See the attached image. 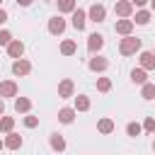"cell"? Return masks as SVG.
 <instances>
[{
    "label": "cell",
    "mask_w": 155,
    "mask_h": 155,
    "mask_svg": "<svg viewBox=\"0 0 155 155\" xmlns=\"http://www.w3.org/2000/svg\"><path fill=\"white\" fill-rule=\"evenodd\" d=\"M24 126H27V128H36V126H39V116H31V114L24 116Z\"/></svg>",
    "instance_id": "cell-28"
},
{
    "label": "cell",
    "mask_w": 155,
    "mask_h": 155,
    "mask_svg": "<svg viewBox=\"0 0 155 155\" xmlns=\"http://www.w3.org/2000/svg\"><path fill=\"white\" fill-rule=\"evenodd\" d=\"M97 90L99 92H109L111 90V80L109 78H97Z\"/></svg>",
    "instance_id": "cell-27"
},
{
    "label": "cell",
    "mask_w": 155,
    "mask_h": 155,
    "mask_svg": "<svg viewBox=\"0 0 155 155\" xmlns=\"http://www.w3.org/2000/svg\"><path fill=\"white\" fill-rule=\"evenodd\" d=\"M140 131H143V126H140L138 121H131V124H126V133H128L131 138H136V136H140Z\"/></svg>",
    "instance_id": "cell-22"
},
{
    "label": "cell",
    "mask_w": 155,
    "mask_h": 155,
    "mask_svg": "<svg viewBox=\"0 0 155 155\" xmlns=\"http://www.w3.org/2000/svg\"><path fill=\"white\" fill-rule=\"evenodd\" d=\"M73 119H75V109L63 107V109L58 111V121H61V124H73Z\"/></svg>",
    "instance_id": "cell-16"
},
{
    "label": "cell",
    "mask_w": 155,
    "mask_h": 155,
    "mask_svg": "<svg viewBox=\"0 0 155 155\" xmlns=\"http://www.w3.org/2000/svg\"><path fill=\"white\" fill-rule=\"evenodd\" d=\"M2 148H5V140H0V150H2Z\"/></svg>",
    "instance_id": "cell-36"
},
{
    "label": "cell",
    "mask_w": 155,
    "mask_h": 155,
    "mask_svg": "<svg viewBox=\"0 0 155 155\" xmlns=\"http://www.w3.org/2000/svg\"><path fill=\"white\" fill-rule=\"evenodd\" d=\"M0 2H2V0H0Z\"/></svg>",
    "instance_id": "cell-39"
},
{
    "label": "cell",
    "mask_w": 155,
    "mask_h": 155,
    "mask_svg": "<svg viewBox=\"0 0 155 155\" xmlns=\"http://www.w3.org/2000/svg\"><path fill=\"white\" fill-rule=\"evenodd\" d=\"M48 143H51V148H53L56 153H63V150H65V138H63L61 133H51Z\"/></svg>",
    "instance_id": "cell-15"
},
{
    "label": "cell",
    "mask_w": 155,
    "mask_h": 155,
    "mask_svg": "<svg viewBox=\"0 0 155 155\" xmlns=\"http://www.w3.org/2000/svg\"><path fill=\"white\" fill-rule=\"evenodd\" d=\"M114 31H116V34H121V36H128V34L133 31V19H128V17H121V19H116V24H114Z\"/></svg>",
    "instance_id": "cell-3"
},
{
    "label": "cell",
    "mask_w": 155,
    "mask_h": 155,
    "mask_svg": "<svg viewBox=\"0 0 155 155\" xmlns=\"http://www.w3.org/2000/svg\"><path fill=\"white\" fill-rule=\"evenodd\" d=\"M17 5H22V7H27V5H31V0H15Z\"/></svg>",
    "instance_id": "cell-32"
},
{
    "label": "cell",
    "mask_w": 155,
    "mask_h": 155,
    "mask_svg": "<svg viewBox=\"0 0 155 155\" xmlns=\"http://www.w3.org/2000/svg\"><path fill=\"white\" fill-rule=\"evenodd\" d=\"M48 31H51L53 36L63 34V31H65V19H63V17H58V15H56V17H51V19H48Z\"/></svg>",
    "instance_id": "cell-4"
},
{
    "label": "cell",
    "mask_w": 155,
    "mask_h": 155,
    "mask_svg": "<svg viewBox=\"0 0 155 155\" xmlns=\"http://www.w3.org/2000/svg\"><path fill=\"white\" fill-rule=\"evenodd\" d=\"M97 131H99V133H111V131H114V121H111V119H107V116H104V119H99Z\"/></svg>",
    "instance_id": "cell-21"
},
{
    "label": "cell",
    "mask_w": 155,
    "mask_h": 155,
    "mask_svg": "<svg viewBox=\"0 0 155 155\" xmlns=\"http://www.w3.org/2000/svg\"><path fill=\"white\" fill-rule=\"evenodd\" d=\"M5 22H7V12L0 7V24H5Z\"/></svg>",
    "instance_id": "cell-31"
},
{
    "label": "cell",
    "mask_w": 155,
    "mask_h": 155,
    "mask_svg": "<svg viewBox=\"0 0 155 155\" xmlns=\"http://www.w3.org/2000/svg\"><path fill=\"white\" fill-rule=\"evenodd\" d=\"M131 2H133V5H138V7H143V5L148 2V0H131Z\"/></svg>",
    "instance_id": "cell-33"
},
{
    "label": "cell",
    "mask_w": 155,
    "mask_h": 155,
    "mask_svg": "<svg viewBox=\"0 0 155 155\" xmlns=\"http://www.w3.org/2000/svg\"><path fill=\"white\" fill-rule=\"evenodd\" d=\"M58 2V12H73L75 10V0H56Z\"/></svg>",
    "instance_id": "cell-25"
},
{
    "label": "cell",
    "mask_w": 155,
    "mask_h": 155,
    "mask_svg": "<svg viewBox=\"0 0 155 155\" xmlns=\"http://www.w3.org/2000/svg\"><path fill=\"white\" fill-rule=\"evenodd\" d=\"M29 109H31V102H29L27 97H17V99H15V111H17V114H19V111L27 114Z\"/></svg>",
    "instance_id": "cell-18"
},
{
    "label": "cell",
    "mask_w": 155,
    "mask_h": 155,
    "mask_svg": "<svg viewBox=\"0 0 155 155\" xmlns=\"http://www.w3.org/2000/svg\"><path fill=\"white\" fill-rule=\"evenodd\" d=\"M114 12H116L119 17H131V12H133V2H131V0H116Z\"/></svg>",
    "instance_id": "cell-5"
},
{
    "label": "cell",
    "mask_w": 155,
    "mask_h": 155,
    "mask_svg": "<svg viewBox=\"0 0 155 155\" xmlns=\"http://www.w3.org/2000/svg\"><path fill=\"white\" fill-rule=\"evenodd\" d=\"M0 97H17V82L15 80H2L0 82Z\"/></svg>",
    "instance_id": "cell-10"
},
{
    "label": "cell",
    "mask_w": 155,
    "mask_h": 155,
    "mask_svg": "<svg viewBox=\"0 0 155 155\" xmlns=\"http://www.w3.org/2000/svg\"><path fill=\"white\" fill-rule=\"evenodd\" d=\"M75 51H78V44H75L73 39H65V41L61 44V53H63V56H73Z\"/></svg>",
    "instance_id": "cell-19"
},
{
    "label": "cell",
    "mask_w": 155,
    "mask_h": 155,
    "mask_svg": "<svg viewBox=\"0 0 155 155\" xmlns=\"http://www.w3.org/2000/svg\"><path fill=\"white\" fill-rule=\"evenodd\" d=\"M73 92H75V85H73L70 78H65V80L58 82V97H73Z\"/></svg>",
    "instance_id": "cell-12"
},
{
    "label": "cell",
    "mask_w": 155,
    "mask_h": 155,
    "mask_svg": "<svg viewBox=\"0 0 155 155\" xmlns=\"http://www.w3.org/2000/svg\"><path fill=\"white\" fill-rule=\"evenodd\" d=\"M10 41H12V34L7 29H0V46H7Z\"/></svg>",
    "instance_id": "cell-29"
},
{
    "label": "cell",
    "mask_w": 155,
    "mask_h": 155,
    "mask_svg": "<svg viewBox=\"0 0 155 155\" xmlns=\"http://www.w3.org/2000/svg\"><path fill=\"white\" fill-rule=\"evenodd\" d=\"M29 70H31V63H29V61L15 58V63H12V73H15V75H29Z\"/></svg>",
    "instance_id": "cell-9"
},
{
    "label": "cell",
    "mask_w": 155,
    "mask_h": 155,
    "mask_svg": "<svg viewBox=\"0 0 155 155\" xmlns=\"http://www.w3.org/2000/svg\"><path fill=\"white\" fill-rule=\"evenodd\" d=\"M102 46H104V36H102V34H97V31H94V34H90V36H87V51H90V53L99 51Z\"/></svg>",
    "instance_id": "cell-7"
},
{
    "label": "cell",
    "mask_w": 155,
    "mask_h": 155,
    "mask_svg": "<svg viewBox=\"0 0 155 155\" xmlns=\"http://www.w3.org/2000/svg\"><path fill=\"white\" fill-rule=\"evenodd\" d=\"M5 114V102H2V97H0V116Z\"/></svg>",
    "instance_id": "cell-34"
},
{
    "label": "cell",
    "mask_w": 155,
    "mask_h": 155,
    "mask_svg": "<svg viewBox=\"0 0 155 155\" xmlns=\"http://www.w3.org/2000/svg\"><path fill=\"white\" fill-rule=\"evenodd\" d=\"M131 80H133L136 85H145V82H148V75H145L143 68H133V70H131Z\"/></svg>",
    "instance_id": "cell-17"
},
{
    "label": "cell",
    "mask_w": 155,
    "mask_h": 155,
    "mask_svg": "<svg viewBox=\"0 0 155 155\" xmlns=\"http://www.w3.org/2000/svg\"><path fill=\"white\" fill-rule=\"evenodd\" d=\"M143 128H145L148 133H155V119H153V116H148V119L143 121Z\"/></svg>",
    "instance_id": "cell-30"
},
{
    "label": "cell",
    "mask_w": 155,
    "mask_h": 155,
    "mask_svg": "<svg viewBox=\"0 0 155 155\" xmlns=\"http://www.w3.org/2000/svg\"><path fill=\"white\" fill-rule=\"evenodd\" d=\"M104 17H107V7L102 5V2H94L90 10H87V19H92L94 24H99V22H104Z\"/></svg>",
    "instance_id": "cell-2"
},
{
    "label": "cell",
    "mask_w": 155,
    "mask_h": 155,
    "mask_svg": "<svg viewBox=\"0 0 155 155\" xmlns=\"http://www.w3.org/2000/svg\"><path fill=\"white\" fill-rule=\"evenodd\" d=\"M22 53H24V44H22L19 39H12V41L7 44V56H10V58H22Z\"/></svg>",
    "instance_id": "cell-8"
},
{
    "label": "cell",
    "mask_w": 155,
    "mask_h": 155,
    "mask_svg": "<svg viewBox=\"0 0 155 155\" xmlns=\"http://www.w3.org/2000/svg\"><path fill=\"white\" fill-rule=\"evenodd\" d=\"M153 150H155V143H153Z\"/></svg>",
    "instance_id": "cell-37"
},
{
    "label": "cell",
    "mask_w": 155,
    "mask_h": 155,
    "mask_svg": "<svg viewBox=\"0 0 155 155\" xmlns=\"http://www.w3.org/2000/svg\"><path fill=\"white\" fill-rule=\"evenodd\" d=\"M85 22H87V12L75 7V10H73V22H70V24H73L78 31H82V29H85Z\"/></svg>",
    "instance_id": "cell-6"
},
{
    "label": "cell",
    "mask_w": 155,
    "mask_h": 155,
    "mask_svg": "<svg viewBox=\"0 0 155 155\" xmlns=\"http://www.w3.org/2000/svg\"><path fill=\"white\" fill-rule=\"evenodd\" d=\"M12 128H15V119H12V116H0V131L10 133Z\"/></svg>",
    "instance_id": "cell-23"
},
{
    "label": "cell",
    "mask_w": 155,
    "mask_h": 155,
    "mask_svg": "<svg viewBox=\"0 0 155 155\" xmlns=\"http://www.w3.org/2000/svg\"><path fill=\"white\" fill-rule=\"evenodd\" d=\"M148 22H150V12H148V10H138L133 24H148Z\"/></svg>",
    "instance_id": "cell-24"
},
{
    "label": "cell",
    "mask_w": 155,
    "mask_h": 155,
    "mask_svg": "<svg viewBox=\"0 0 155 155\" xmlns=\"http://www.w3.org/2000/svg\"><path fill=\"white\" fill-rule=\"evenodd\" d=\"M119 51L124 53V56H131V53H136V51H140V39L138 36H124L121 41H119Z\"/></svg>",
    "instance_id": "cell-1"
},
{
    "label": "cell",
    "mask_w": 155,
    "mask_h": 155,
    "mask_svg": "<svg viewBox=\"0 0 155 155\" xmlns=\"http://www.w3.org/2000/svg\"><path fill=\"white\" fill-rule=\"evenodd\" d=\"M150 7H153V12H155V0H150Z\"/></svg>",
    "instance_id": "cell-35"
},
{
    "label": "cell",
    "mask_w": 155,
    "mask_h": 155,
    "mask_svg": "<svg viewBox=\"0 0 155 155\" xmlns=\"http://www.w3.org/2000/svg\"><path fill=\"white\" fill-rule=\"evenodd\" d=\"M153 53H155V51H153Z\"/></svg>",
    "instance_id": "cell-40"
},
{
    "label": "cell",
    "mask_w": 155,
    "mask_h": 155,
    "mask_svg": "<svg viewBox=\"0 0 155 155\" xmlns=\"http://www.w3.org/2000/svg\"><path fill=\"white\" fill-rule=\"evenodd\" d=\"M140 97H143V99H155V85L145 82V85H143V92H140Z\"/></svg>",
    "instance_id": "cell-26"
},
{
    "label": "cell",
    "mask_w": 155,
    "mask_h": 155,
    "mask_svg": "<svg viewBox=\"0 0 155 155\" xmlns=\"http://www.w3.org/2000/svg\"><path fill=\"white\" fill-rule=\"evenodd\" d=\"M46 2H51V0H46Z\"/></svg>",
    "instance_id": "cell-38"
},
{
    "label": "cell",
    "mask_w": 155,
    "mask_h": 155,
    "mask_svg": "<svg viewBox=\"0 0 155 155\" xmlns=\"http://www.w3.org/2000/svg\"><path fill=\"white\" fill-rule=\"evenodd\" d=\"M140 68L143 70H155V53L153 51H143L140 53Z\"/></svg>",
    "instance_id": "cell-14"
},
{
    "label": "cell",
    "mask_w": 155,
    "mask_h": 155,
    "mask_svg": "<svg viewBox=\"0 0 155 155\" xmlns=\"http://www.w3.org/2000/svg\"><path fill=\"white\" fill-rule=\"evenodd\" d=\"M87 109H90V97L78 94L75 97V111H87Z\"/></svg>",
    "instance_id": "cell-20"
},
{
    "label": "cell",
    "mask_w": 155,
    "mask_h": 155,
    "mask_svg": "<svg viewBox=\"0 0 155 155\" xmlns=\"http://www.w3.org/2000/svg\"><path fill=\"white\" fill-rule=\"evenodd\" d=\"M5 148H10V150H19V148H22V136L10 131V133L5 136Z\"/></svg>",
    "instance_id": "cell-13"
},
{
    "label": "cell",
    "mask_w": 155,
    "mask_h": 155,
    "mask_svg": "<svg viewBox=\"0 0 155 155\" xmlns=\"http://www.w3.org/2000/svg\"><path fill=\"white\" fill-rule=\"evenodd\" d=\"M90 70H94V73H102V70H107L109 68V61L104 58V56H94V58H90Z\"/></svg>",
    "instance_id": "cell-11"
}]
</instances>
